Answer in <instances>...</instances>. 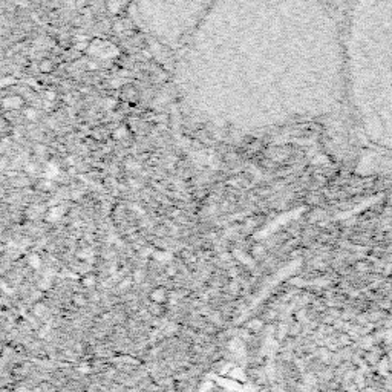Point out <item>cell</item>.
<instances>
[{"instance_id": "obj_1", "label": "cell", "mask_w": 392, "mask_h": 392, "mask_svg": "<svg viewBox=\"0 0 392 392\" xmlns=\"http://www.w3.org/2000/svg\"><path fill=\"white\" fill-rule=\"evenodd\" d=\"M347 77L363 136L372 146L392 152V0H354Z\"/></svg>"}, {"instance_id": "obj_2", "label": "cell", "mask_w": 392, "mask_h": 392, "mask_svg": "<svg viewBox=\"0 0 392 392\" xmlns=\"http://www.w3.org/2000/svg\"><path fill=\"white\" fill-rule=\"evenodd\" d=\"M25 117H26L28 120L33 121V120L37 118V111H36V109H26V111H25Z\"/></svg>"}, {"instance_id": "obj_3", "label": "cell", "mask_w": 392, "mask_h": 392, "mask_svg": "<svg viewBox=\"0 0 392 392\" xmlns=\"http://www.w3.org/2000/svg\"><path fill=\"white\" fill-rule=\"evenodd\" d=\"M40 68H42L43 72H49V71H52V63H51V61H48V60H44L43 63L40 65Z\"/></svg>"}, {"instance_id": "obj_4", "label": "cell", "mask_w": 392, "mask_h": 392, "mask_svg": "<svg viewBox=\"0 0 392 392\" xmlns=\"http://www.w3.org/2000/svg\"><path fill=\"white\" fill-rule=\"evenodd\" d=\"M25 170H26V172H29V174H33V172H36V170H37V166H36V164H33V163H29V164H26Z\"/></svg>"}, {"instance_id": "obj_5", "label": "cell", "mask_w": 392, "mask_h": 392, "mask_svg": "<svg viewBox=\"0 0 392 392\" xmlns=\"http://www.w3.org/2000/svg\"><path fill=\"white\" fill-rule=\"evenodd\" d=\"M138 167H139L138 163H133V161H129V163H128V169H132V170H133V169H138Z\"/></svg>"}, {"instance_id": "obj_6", "label": "cell", "mask_w": 392, "mask_h": 392, "mask_svg": "<svg viewBox=\"0 0 392 392\" xmlns=\"http://www.w3.org/2000/svg\"><path fill=\"white\" fill-rule=\"evenodd\" d=\"M46 98H49V100H54V98H55V93H54L52 90H49V92H46Z\"/></svg>"}, {"instance_id": "obj_7", "label": "cell", "mask_w": 392, "mask_h": 392, "mask_svg": "<svg viewBox=\"0 0 392 392\" xmlns=\"http://www.w3.org/2000/svg\"><path fill=\"white\" fill-rule=\"evenodd\" d=\"M115 136H117V138H121V136H124V131H118V132L115 133Z\"/></svg>"}]
</instances>
